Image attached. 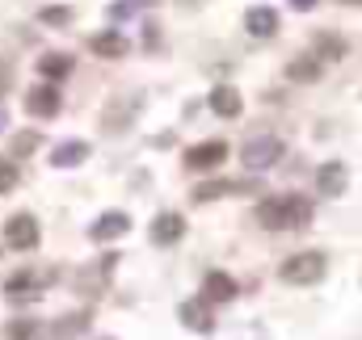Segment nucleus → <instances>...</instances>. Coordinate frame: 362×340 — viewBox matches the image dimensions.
<instances>
[{
    "label": "nucleus",
    "instance_id": "c85d7f7f",
    "mask_svg": "<svg viewBox=\"0 0 362 340\" xmlns=\"http://www.w3.org/2000/svg\"><path fill=\"white\" fill-rule=\"evenodd\" d=\"M4 126H8V118H4V109H0V130H4Z\"/></svg>",
    "mask_w": 362,
    "mask_h": 340
},
{
    "label": "nucleus",
    "instance_id": "7ed1b4c3",
    "mask_svg": "<svg viewBox=\"0 0 362 340\" xmlns=\"http://www.w3.org/2000/svg\"><path fill=\"white\" fill-rule=\"evenodd\" d=\"M282 152H286V147H282V139H278V135H257V139H249V143H245V152H240V156H245V169L266 172V169H274V164L282 160Z\"/></svg>",
    "mask_w": 362,
    "mask_h": 340
},
{
    "label": "nucleus",
    "instance_id": "cd10ccee",
    "mask_svg": "<svg viewBox=\"0 0 362 340\" xmlns=\"http://www.w3.org/2000/svg\"><path fill=\"white\" fill-rule=\"evenodd\" d=\"M181 8H198V4H202V0H177Z\"/></svg>",
    "mask_w": 362,
    "mask_h": 340
},
{
    "label": "nucleus",
    "instance_id": "5701e85b",
    "mask_svg": "<svg viewBox=\"0 0 362 340\" xmlns=\"http://www.w3.org/2000/svg\"><path fill=\"white\" fill-rule=\"evenodd\" d=\"M4 340H38V324L34 320H13L4 328Z\"/></svg>",
    "mask_w": 362,
    "mask_h": 340
},
{
    "label": "nucleus",
    "instance_id": "2eb2a0df",
    "mask_svg": "<svg viewBox=\"0 0 362 340\" xmlns=\"http://www.w3.org/2000/svg\"><path fill=\"white\" fill-rule=\"evenodd\" d=\"M245 30H249L253 38H270L274 30H278V13H274L270 4L249 8V13H245Z\"/></svg>",
    "mask_w": 362,
    "mask_h": 340
},
{
    "label": "nucleus",
    "instance_id": "9d476101",
    "mask_svg": "<svg viewBox=\"0 0 362 340\" xmlns=\"http://www.w3.org/2000/svg\"><path fill=\"white\" fill-rule=\"evenodd\" d=\"M25 109L34 114V118H55L59 114V88L55 85H38L25 92Z\"/></svg>",
    "mask_w": 362,
    "mask_h": 340
},
{
    "label": "nucleus",
    "instance_id": "a211bd4d",
    "mask_svg": "<svg viewBox=\"0 0 362 340\" xmlns=\"http://www.w3.org/2000/svg\"><path fill=\"white\" fill-rule=\"evenodd\" d=\"M316 76H320V59L316 55H295L286 63V80H295V85H312Z\"/></svg>",
    "mask_w": 362,
    "mask_h": 340
},
{
    "label": "nucleus",
    "instance_id": "c756f323",
    "mask_svg": "<svg viewBox=\"0 0 362 340\" xmlns=\"http://www.w3.org/2000/svg\"><path fill=\"white\" fill-rule=\"evenodd\" d=\"M341 4H362V0H341Z\"/></svg>",
    "mask_w": 362,
    "mask_h": 340
},
{
    "label": "nucleus",
    "instance_id": "20e7f679",
    "mask_svg": "<svg viewBox=\"0 0 362 340\" xmlns=\"http://www.w3.org/2000/svg\"><path fill=\"white\" fill-rule=\"evenodd\" d=\"M4 240H8V248H13V253H34V248H38V240H42L38 219H34V214H13V219L4 223Z\"/></svg>",
    "mask_w": 362,
    "mask_h": 340
},
{
    "label": "nucleus",
    "instance_id": "9b49d317",
    "mask_svg": "<svg viewBox=\"0 0 362 340\" xmlns=\"http://www.w3.org/2000/svg\"><path fill=\"white\" fill-rule=\"evenodd\" d=\"M202 298H206V303H232V298H236V281H232L223 269H215V273H206V281H202Z\"/></svg>",
    "mask_w": 362,
    "mask_h": 340
},
{
    "label": "nucleus",
    "instance_id": "f8f14e48",
    "mask_svg": "<svg viewBox=\"0 0 362 340\" xmlns=\"http://www.w3.org/2000/svg\"><path fill=\"white\" fill-rule=\"evenodd\" d=\"M181 236H185V219L181 214H173V210H165V214H156V223H152V240L156 244H177Z\"/></svg>",
    "mask_w": 362,
    "mask_h": 340
},
{
    "label": "nucleus",
    "instance_id": "1a4fd4ad",
    "mask_svg": "<svg viewBox=\"0 0 362 340\" xmlns=\"http://www.w3.org/2000/svg\"><path fill=\"white\" fill-rule=\"evenodd\" d=\"M346 181H350V172L341 160H325L320 172H316V193H325V198H341L346 193Z\"/></svg>",
    "mask_w": 362,
    "mask_h": 340
},
{
    "label": "nucleus",
    "instance_id": "4468645a",
    "mask_svg": "<svg viewBox=\"0 0 362 340\" xmlns=\"http://www.w3.org/2000/svg\"><path fill=\"white\" fill-rule=\"evenodd\" d=\"M89 47H93V55H101V59H122L131 42H127L118 30H101V34H93L89 38Z\"/></svg>",
    "mask_w": 362,
    "mask_h": 340
},
{
    "label": "nucleus",
    "instance_id": "f257e3e1",
    "mask_svg": "<svg viewBox=\"0 0 362 340\" xmlns=\"http://www.w3.org/2000/svg\"><path fill=\"white\" fill-rule=\"evenodd\" d=\"M308 219H312V202L299 198V193L266 198V202L257 206V223H262L266 231H299V227H308Z\"/></svg>",
    "mask_w": 362,
    "mask_h": 340
},
{
    "label": "nucleus",
    "instance_id": "a878e982",
    "mask_svg": "<svg viewBox=\"0 0 362 340\" xmlns=\"http://www.w3.org/2000/svg\"><path fill=\"white\" fill-rule=\"evenodd\" d=\"M13 85V68H8V63H4V59H0V92H4V88Z\"/></svg>",
    "mask_w": 362,
    "mask_h": 340
},
{
    "label": "nucleus",
    "instance_id": "f03ea898",
    "mask_svg": "<svg viewBox=\"0 0 362 340\" xmlns=\"http://www.w3.org/2000/svg\"><path fill=\"white\" fill-rule=\"evenodd\" d=\"M325 269H329V260L320 253H295L291 260H282L278 277L291 281V286H316V281L325 277Z\"/></svg>",
    "mask_w": 362,
    "mask_h": 340
},
{
    "label": "nucleus",
    "instance_id": "6ab92c4d",
    "mask_svg": "<svg viewBox=\"0 0 362 340\" xmlns=\"http://www.w3.org/2000/svg\"><path fill=\"white\" fill-rule=\"evenodd\" d=\"M245 185L240 181H202L194 189V202H211V198H223V193H240Z\"/></svg>",
    "mask_w": 362,
    "mask_h": 340
},
{
    "label": "nucleus",
    "instance_id": "393cba45",
    "mask_svg": "<svg viewBox=\"0 0 362 340\" xmlns=\"http://www.w3.org/2000/svg\"><path fill=\"white\" fill-rule=\"evenodd\" d=\"M38 21H42V25H68V21H72V8H68V4H51V8L38 13Z\"/></svg>",
    "mask_w": 362,
    "mask_h": 340
},
{
    "label": "nucleus",
    "instance_id": "4be33fe9",
    "mask_svg": "<svg viewBox=\"0 0 362 340\" xmlns=\"http://www.w3.org/2000/svg\"><path fill=\"white\" fill-rule=\"evenodd\" d=\"M17 181H21L17 160H13V156H4V160H0V198H4V193H13V185H17Z\"/></svg>",
    "mask_w": 362,
    "mask_h": 340
},
{
    "label": "nucleus",
    "instance_id": "ddd939ff",
    "mask_svg": "<svg viewBox=\"0 0 362 340\" xmlns=\"http://www.w3.org/2000/svg\"><path fill=\"white\" fill-rule=\"evenodd\" d=\"M89 143H85V139H68V143H59V147H55V152H51V164H55V169H76V164H85V160H89Z\"/></svg>",
    "mask_w": 362,
    "mask_h": 340
},
{
    "label": "nucleus",
    "instance_id": "bb28decb",
    "mask_svg": "<svg viewBox=\"0 0 362 340\" xmlns=\"http://www.w3.org/2000/svg\"><path fill=\"white\" fill-rule=\"evenodd\" d=\"M291 8H299V13H308V8H316V0H291Z\"/></svg>",
    "mask_w": 362,
    "mask_h": 340
},
{
    "label": "nucleus",
    "instance_id": "6e6552de",
    "mask_svg": "<svg viewBox=\"0 0 362 340\" xmlns=\"http://www.w3.org/2000/svg\"><path fill=\"white\" fill-rule=\"evenodd\" d=\"M127 231H131V214H127V210H105V214L89 227V240L110 244V240H118V236H127Z\"/></svg>",
    "mask_w": 362,
    "mask_h": 340
},
{
    "label": "nucleus",
    "instance_id": "0eeeda50",
    "mask_svg": "<svg viewBox=\"0 0 362 340\" xmlns=\"http://www.w3.org/2000/svg\"><path fill=\"white\" fill-rule=\"evenodd\" d=\"M177 320L185 324V328H189V332H202V336H206V332H215V320H211V303H206L202 294L181 303V307H177Z\"/></svg>",
    "mask_w": 362,
    "mask_h": 340
},
{
    "label": "nucleus",
    "instance_id": "423d86ee",
    "mask_svg": "<svg viewBox=\"0 0 362 340\" xmlns=\"http://www.w3.org/2000/svg\"><path fill=\"white\" fill-rule=\"evenodd\" d=\"M51 277H42V273H34V269H21V273H13L8 277V286H4V294H8V303H34L38 294H42V286H47Z\"/></svg>",
    "mask_w": 362,
    "mask_h": 340
},
{
    "label": "nucleus",
    "instance_id": "b1692460",
    "mask_svg": "<svg viewBox=\"0 0 362 340\" xmlns=\"http://www.w3.org/2000/svg\"><path fill=\"white\" fill-rule=\"evenodd\" d=\"M85 324H89V315H68V320H59V332L51 340H76V332H85Z\"/></svg>",
    "mask_w": 362,
    "mask_h": 340
},
{
    "label": "nucleus",
    "instance_id": "dca6fc26",
    "mask_svg": "<svg viewBox=\"0 0 362 340\" xmlns=\"http://www.w3.org/2000/svg\"><path fill=\"white\" fill-rule=\"evenodd\" d=\"M211 109H215L219 118H240L245 101H240V92H236L232 85H215V92H211Z\"/></svg>",
    "mask_w": 362,
    "mask_h": 340
},
{
    "label": "nucleus",
    "instance_id": "39448f33",
    "mask_svg": "<svg viewBox=\"0 0 362 340\" xmlns=\"http://www.w3.org/2000/svg\"><path fill=\"white\" fill-rule=\"evenodd\" d=\"M228 160V143L223 139H202L185 152V169L189 172H215L219 164Z\"/></svg>",
    "mask_w": 362,
    "mask_h": 340
},
{
    "label": "nucleus",
    "instance_id": "aec40b11",
    "mask_svg": "<svg viewBox=\"0 0 362 340\" xmlns=\"http://www.w3.org/2000/svg\"><path fill=\"white\" fill-rule=\"evenodd\" d=\"M346 55V42L341 38H333V34H320L316 38V59H341Z\"/></svg>",
    "mask_w": 362,
    "mask_h": 340
},
{
    "label": "nucleus",
    "instance_id": "412c9836",
    "mask_svg": "<svg viewBox=\"0 0 362 340\" xmlns=\"http://www.w3.org/2000/svg\"><path fill=\"white\" fill-rule=\"evenodd\" d=\"M38 143H42V139H38L34 130H21V135L13 139V147H8V156H13V160H25L30 152H38Z\"/></svg>",
    "mask_w": 362,
    "mask_h": 340
},
{
    "label": "nucleus",
    "instance_id": "f3484780",
    "mask_svg": "<svg viewBox=\"0 0 362 340\" xmlns=\"http://www.w3.org/2000/svg\"><path fill=\"white\" fill-rule=\"evenodd\" d=\"M38 76H42L47 85L68 80V76H72V59H68V55H59V51H51V55H42V59H38Z\"/></svg>",
    "mask_w": 362,
    "mask_h": 340
}]
</instances>
